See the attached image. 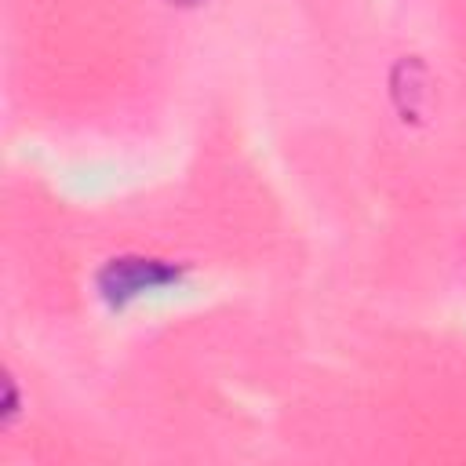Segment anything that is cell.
Instances as JSON below:
<instances>
[{
	"instance_id": "6da1fadb",
	"label": "cell",
	"mask_w": 466,
	"mask_h": 466,
	"mask_svg": "<svg viewBox=\"0 0 466 466\" xmlns=\"http://www.w3.org/2000/svg\"><path fill=\"white\" fill-rule=\"evenodd\" d=\"M178 277H182V269L171 266V262L124 255V258H113V262L102 266L98 291L109 306H124L127 299H135L142 291H153V288H164V284H175Z\"/></svg>"
},
{
	"instance_id": "7a4b0ae2",
	"label": "cell",
	"mask_w": 466,
	"mask_h": 466,
	"mask_svg": "<svg viewBox=\"0 0 466 466\" xmlns=\"http://www.w3.org/2000/svg\"><path fill=\"white\" fill-rule=\"evenodd\" d=\"M171 4H182V7H193V4H200V0H171Z\"/></svg>"
}]
</instances>
